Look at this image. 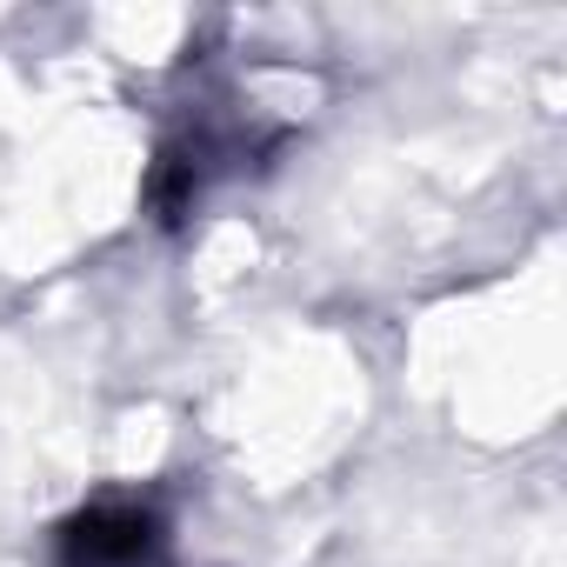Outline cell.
Segmentation results:
<instances>
[{
    "instance_id": "obj_1",
    "label": "cell",
    "mask_w": 567,
    "mask_h": 567,
    "mask_svg": "<svg viewBox=\"0 0 567 567\" xmlns=\"http://www.w3.org/2000/svg\"><path fill=\"white\" fill-rule=\"evenodd\" d=\"M161 520L141 501H101L61 527V567H154Z\"/></svg>"
}]
</instances>
